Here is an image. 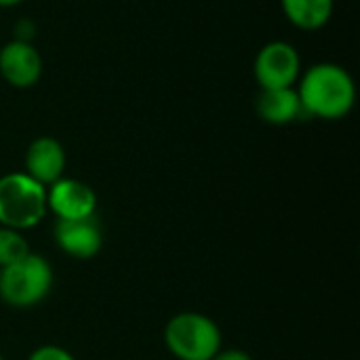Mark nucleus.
I'll return each mask as SVG.
<instances>
[{"label": "nucleus", "instance_id": "nucleus-1", "mask_svg": "<svg viewBox=\"0 0 360 360\" xmlns=\"http://www.w3.org/2000/svg\"><path fill=\"white\" fill-rule=\"evenodd\" d=\"M302 112L321 120H342L356 103V84L350 72L331 61L310 65L297 80Z\"/></svg>", "mask_w": 360, "mask_h": 360}, {"label": "nucleus", "instance_id": "nucleus-2", "mask_svg": "<svg viewBox=\"0 0 360 360\" xmlns=\"http://www.w3.org/2000/svg\"><path fill=\"white\" fill-rule=\"evenodd\" d=\"M53 285V266L46 257L32 251L25 257L0 268V300L15 310L38 306L49 297Z\"/></svg>", "mask_w": 360, "mask_h": 360}, {"label": "nucleus", "instance_id": "nucleus-3", "mask_svg": "<svg viewBox=\"0 0 360 360\" xmlns=\"http://www.w3.org/2000/svg\"><path fill=\"white\" fill-rule=\"evenodd\" d=\"M165 346L177 360H211L224 348L219 325L202 312H179L165 325Z\"/></svg>", "mask_w": 360, "mask_h": 360}, {"label": "nucleus", "instance_id": "nucleus-4", "mask_svg": "<svg viewBox=\"0 0 360 360\" xmlns=\"http://www.w3.org/2000/svg\"><path fill=\"white\" fill-rule=\"evenodd\" d=\"M46 188L23 171L0 177V226L27 232L46 217Z\"/></svg>", "mask_w": 360, "mask_h": 360}, {"label": "nucleus", "instance_id": "nucleus-5", "mask_svg": "<svg viewBox=\"0 0 360 360\" xmlns=\"http://www.w3.org/2000/svg\"><path fill=\"white\" fill-rule=\"evenodd\" d=\"M302 76V57L291 42L272 40L253 59V78L259 89H289Z\"/></svg>", "mask_w": 360, "mask_h": 360}, {"label": "nucleus", "instance_id": "nucleus-6", "mask_svg": "<svg viewBox=\"0 0 360 360\" xmlns=\"http://www.w3.org/2000/svg\"><path fill=\"white\" fill-rule=\"evenodd\" d=\"M46 209L57 221H76L95 217L97 194L95 190L74 177H59L46 186Z\"/></svg>", "mask_w": 360, "mask_h": 360}, {"label": "nucleus", "instance_id": "nucleus-7", "mask_svg": "<svg viewBox=\"0 0 360 360\" xmlns=\"http://www.w3.org/2000/svg\"><path fill=\"white\" fill-rule=\"evenodd\" d=\"M42 55L32 42L11 40L0 49V76L15 89H30L42 76Z\"/></svg>", "mask_w": 360, "mask_h": 360}, {"label": "nucleus", "instance_id": "nucleus-8", "mask_svg": "<svg viewBox=\"0 0 360 360\" xmlns=\"http://www.w3.org/2000/svg\"><path fill=\"white\" fill-rule=\"evenodd\" d=\"M55 243L72 259H93L103 247V234L95 217L76 221H57L53 230Z\"/></svg>", "mask_w": 360, "mask_h": 360}, {"label": "nucleus", "instance_id": "nucleus-9", "mask_svg": "<svg viewBox=\"0 0 360 360\" xmlns=\"http://www.w3.org/2000/svg\"><path fill=\"white\" fill-rule=\"evenodd\" d=\"M23 165H25L23 173H27L32 179H36L38 184L46 188L55 184L59 177H63L65 150L55 137H49V135L36 137L25 150Z\"/></svg>", "mask_w": 360, "mask_h": 360}, {"label": "nucleus", "instance_id": "nucleus-10", "mask_svg": "<svg viewBox=\"0 0 360 360\" xmlns=\"http://www.w3.org/2000/svg\"><path fill=\"white\" fill-rule=\"evenodd\" d=\"M257 116L274 127L291 124L302 114V103L295 86L289 89H262L255 101Z\"/></svg>", "mask_w": 360, "mask_h": 360}, {"label": "nucleus", "instance_id": "nucleus-11", "mask_svg": "<svg viewBox=\"0 0 360 360\" xmlns=\"http://www.w3.org/2000/svg\"><path fill=\"white\" fill-rule=\"evenodd\" d=\"M287 21L300 30L314 32L329 23L333 0H281Z\"/></svg>", "mask_w": 360, "mask_h": 360}, {"label": "nucleus", "instance_id": "nucleus-12", "mask_svg": "<svg viewBox=\"0 0 360 360\" xmlns=\"http://www.w3.org/2000/svg\"><path fill=\"white\" fill-rule=\"evenodd\" d=\"M30 253V245L25 232L0 226V268L25 257Z\"/></svg>", "mask_w": 360, "mask_h": 360}, {"label": "nucleus", "instance_id": "nucleus-13", "mask_svg": "<svg viewBox=\"0 0 360 360\" xmlns=\"http://www.w3.org/2000/svg\"><path fill=\"white\" fill-rule=\"evenodd\" d=\"M27 360H76V356L57 344H44V346H38L36 350H32Z\"/></svg>", "mask_w": 360, "mask_h": 360}, {"label": "nucleus", "instance_id": "nucleus-14", "mask_svg": "<svg viewBox=\"0 0 360 360\" xmlns=\"http://www.w3.org/2000/svg\"><path fill=\"white\" fill-rule=\"evenodd\" d=\"M211 360H253V356L240 348H221Z\"/></svg>", "mask_w": 360, "mask_h": 360}, {"label": "nucleus", "instance_id": "nucleus-15", "mask_svg": "<svg viewBox=\"0 0 360 360\" xmlns=\"http://www.w3.org/2000/svg\"><path fill=\"white\" fill-rule=\"evenodd\" d=\"M32 32H34V23L27 21V19H23V21H19V23L15 25V38H13V40L32 42V36H34Z\"/></svg>", "mask_w": 360, "mask_h": 360}, {"label": "nucleus", "instance_id": "nucleus-16", "mask_svg": "<svg viewBox=\"0 0 360 360\" xmlns=\"http://www.w3.org/2000/svg\"><path fill=\"white\" fill-rule=\"evenodd\" d=\"M23 0H0V8H8V6H17V4H21Z\"/></svg>", "mask_w": 360, "mask_h": 360}, {"label": "nucleus", "instance_id": "nucleus-17", "mask_svg": "<svg viewBox=\"0 0 360 360\" xmlns=\"http://www.w3.org/2000/svg\"><path fill=\"white\" fill-rule=\"evenodd\" d=\"M0 360H4V359H2V354H0Z\"/></svg>", "mask_w": 360, "mask_h": 360}]
</instances>
